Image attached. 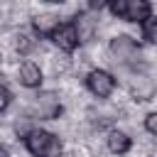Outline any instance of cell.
<instances>
[{
	"label": "cell",
	"mask_w": 157,
	"mask_h": 157,
	"mask_svg": "<svg viewBox=\"0 0 157 157\" xmlns=\"http://www.w3.org/2000/svg\"><path fill=\"white\" fill-rule=\"evenodd\" d=\"M25 145H27L29 155H34V157H59V152H61L59 137L49 130H29L25 135Z\"/></svg>",
	"instance_id": "6da1fadb"
},
{
	"label": "cell",
	"mask_w": 157,
	"mask_h": 157,
	"mask_svg": "<svg viewBox=\"0 0 157 157\" xmlns=\"http://www.w3.org/2000/svg\"><path fill=\"white\" fill-rule=\"evenodd\" d=\"M110 54H113L115 61H120V64H132V61H137V56H140V47H137V42H135L132 37L118 34V37H113V42H110Z\"/></svg>",
	"instance_id": "7a4b0ae2"
},
{
	"label": "cell",
	"mask_w": 157,
	"mask_h": 157,
	"mask_svg": "<svg viewBox=\"0 0 157 157\" xmlns=\"http://www.w3.org/2000/svg\"><path fill=\"white\" fill-rule=\"evenodd\" d=\"M86 83H88V91L98 98H108L115 88V78L113 74H108L105 69H93L88 76H86Z\"/></svg>",
	"instance_id": "3957f363"
},
{
	"label": "cell",
	"mask_w": 157,
	"mask_h": 157,
	"mask_svg": "<svg viewBox=\"0 0 157 157\" xmlns=\"http://www.w3.org/2000/svg\"><path fill=\"white\" fill-rule=\"evenodd\" d=\"M52 39L54 44L61 49V52H74L78 47V32L74 27V22H61L54 32H52Z\"/></svg>",
	"instance_id": "277c9868"
},
{
	"label": "cell",
	"mask_w": 157,
	"mask_h": 157,
	"mask_svg": "<svg viewBox=\"0 0 157 157\" xmlns=\"http://www.w3.org/2000/svg\"><path fill=\"white\" fill-rule=\"evenodd\" d=\"M32 113H34L37 118H56V115L61 113V103H59V98H56L54 93H42V96L34 98Z\"/></svg>",
	"instance_id": "5b68a950"
},
{
	"label": "cell",
	"mask_w": 157,
	"mask_h": 157,
	"mask_svg": "<svg viewBox=\"0 0 157 157\" xmlns=\"http://www.w3.org/2000/svg\"><path fill=\"white\" fill-rule=\"evenodd\" d=\"M147 17H152L150 0H125L123 20H128V22H145Z\"/></svg>",
	"instance_id": "8992f818"
},
{
	"label": "cell",
	"mask_w": 157,
	"mask_h": 157,
	"mask_svg": "<svg viewBox=\"0 0 157 157\" xmlns=\"http://www.w3.org/2000/svg\"><path fill=\"white\" fill-rule=\"evenodd\" d=\"M20 83H22L25 88H37V86L42 83V69H39V64L25 61V64L20 66Z\"/></svg>",
	"instance_id": "52a82bcc"
},
{
	"label": "cell",
	"mask_w": 157,
	"mask_h": 157,
	"mask_svg": "<svg viewBox=\"0 0 157 157\" xmlns=\"http://www.w3.org/2000/svg\"><path fill=\"white\" fill-rule=\"evenodd\" d=\"M130 91H132V96L137 98V101H150L152 98V93H155V83L147 78V76H132V81H130Z\"/></svg>",
	"instance_id": "ba28073f"
},
{
	"label": "cell",
	"mask_w": 157,
	"mask_h": 157,
	"mask_svg": "<svg viewBox=\"0 0 157 157\" xmlns=\"http://www.w3.org/2000/svg\"><path fill=\"white\" fill-rule=\"evenodd\" d=\"M108 150H110L113 155H125V152L130 150V137H128L125 132H120V130H113V132L108 135Z\"/></svg>",
	"instance_id": "9c48e42d"
},
{
	"label": "cell",
	"mask_w": 157,
	"mask_h": 157,
	"mask_svg": "<svg viewBox=\"0 0 157 157\" xmlns=\"http://www.w3.org/2000/svg\"><path fill=\"white\" fill-rule=\"evenodd\" d=\"M59 25H61V22H59V17H56V15H49V12H47V15H37V17H34V29H37L39 34H49V37H52V32H54Z\"/></svg>",
	"instance_id": "30bf717a"
},
{
	"label": "cell",
	"mask_w": 157,
	"mask_h": 157,
	"mask_svg": "<svg viewBox=\"0 0 157 157\" xmlns=\"http://www.w3.org/2000/svg\"><path fill=\"white\" fill-rule=\"evenodd\" d=\"M74 27H76V32H78V42H86V39H91V34H93V20H91L88 15H81V17H76Z\"/></svg>",
	"instance_id": "8fae6325"
},
{
	"label": "cell",
	"mask_w": 157,
	"mask_h": 157,
	"mask_svg": "<svg viewBox=\"0 0 157 157\" xmlns=\"http://www.w3.org/2000/svg\"><path fill=\"white\" fill-rule=\"evenodd\" d=\"M142 32H145V39H150L152 44H157V17H147L142 22Z\"/></svg>",
	"instance_id": "7c38bea8"
},
{
	"label": "cell",
	"mask_w": 157,
	"mask_h": 157,
	"mask_svg": "<svg viewBox=\"0 0 157 157\" xmlns=\"http://www.w3.org/2000/svg\"><path fill=\"white\" fill-rule=\"evenodd\" d=\"M145 130H147L150 135H157V113H150V115L145 118Z\"/></svg>",
	"instance_id": "4fadbf2b"
},
{
	"label": "cell",
	"mask_w": 157,
	"mask_h": 157,
	"mask_svg": "<svg viewBox=\"0 0 157 157\" xmlns=\"http://www.w3.org/2000/svg\"><path fill=\"white\" fill-rule=\"evenodd\" d=\"M32 47H34L32 37H29V34H22V37H20V42H17V49H20V52H29Z\"/></svg>",
	"instance_id": "5bb4252c"
},
{
	"label": "cell",
	"mask_w": 157,
	"mask_h": 157,
	"mask_svg": "<svg viewBox=\"0 0 157 157\" xmlns=\"http://www.w3.org/2000/svg\"><path fill=\"white\" fill-rule=\"evenodd\" d=\"M10 101H12V96H10V91L5 88V86H0V113L10 105Z\"/></svg>",
	"instance_id": "9a60e30c"
},
{
	"label": "cell",
	"mask_w": 157,
	"mask_h": 157,
	"mask_svg": "<svg viewBox=\"0 0 157 157\" xmlns=\"http://www.w3.org/2000/svg\"><path fill=\"white\" fill-rule=\"evenodd\" d=\"M83 155H86V152H83V150H76V147L69 152V157H83Z\"/></svg>",
	"instance_id": "2e32d148"
},
{
	"label": "cell",
	"mask_w": 157,
	"mask_h": 157,
	"mask_svg": "<svg viewBox=\"0 0 157 157\" xmlns=\"http://www.w3.org/2000/svg\"><path fill=\"white\" fill-rule=\"evenodd\" d=\"M88 2H91V7H101V5H105L108 0H88Z\"/></svg>",
	"instance_id": "e0dca14e"
},
{
	"label": "cell",
	"mask_w": 157,
	"mask_h": 157,
	"mask_svg": "<svg viewBox=\"0 0 157 157\" xmlns=\"http://www.w3.org/2000/svg\"><path fill=\"white\" fill-rule=\"evenodd\" d=\"M0 157H7V150L5 147H0Z\"/></svg>",
	"instance_id": "ac0fdd59"
},
{
	"label": "cell",
	"mask_w": 157,
	"mask_h": 157,
	"mask_svg": "<svg viewBox=\"0 0 157 157\" xmlns=\"http://www.w3.org/2000/svg\"><path fill=\"white\" fill-rule=\"evenodd\" d=\"M44 2H61V0H44Z\"/></svg>",
	"instance_id": "d6986e66"
},
{
	"label": "cell",
	"mask_w": 157,
	"mask_h": 157,
	"mask_svg": "<svg viewBox=\"0 0 157 157\" xmlns=\"http://www.w3.org/2000/svg\"><path fill=\"white\" fill-rule=\"evenodd\" d=\"M2 81H5V78H2V74H0V86H2Z\"/></svg>",
	"instance_id": "ffe728a7"
}]
</instances>
